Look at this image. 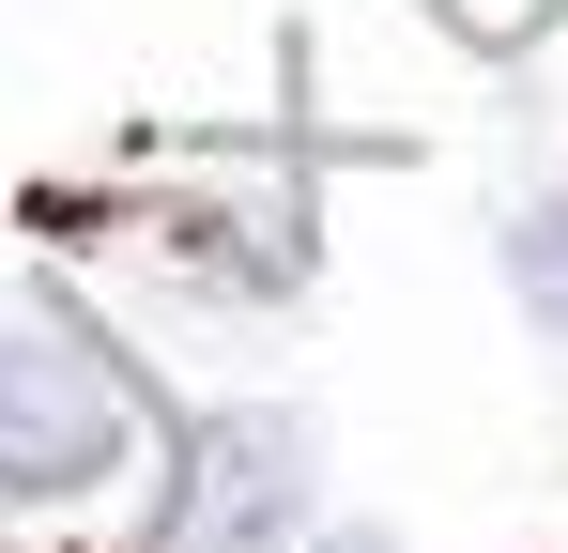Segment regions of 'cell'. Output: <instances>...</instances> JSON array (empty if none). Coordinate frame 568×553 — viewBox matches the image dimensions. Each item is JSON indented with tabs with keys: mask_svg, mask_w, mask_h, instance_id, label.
<instances>
[{
	"mask_svg": "<svg viewBox=\"0 0 568 553\" xmlns=\"http://www.w3.org/2000/svg\"><path fill=\"white\" fill-rule=\"evenodd\" d=\"M139 446V400H123V369L78 354V339H47V323H16L0 339V492H31V507H78L108 461Z\"/></svg>",
	"mask_w": 568,
	"mask_h": 553,
	"instance_id": "cell-1",
	"label": "cell"
},
{
	"mask_svg": "<svg viewBox=\"0 0 568 553\" xmlns=\"http://www.w3.org/2000/svg\"><path fill=\"white\" fill-rule=\"evenodd\" d=\"M307 507H323V446H307V415L231 400V415L185 431V476H170V539H185V553H292Z\"/></svg>",
	"mask_w": 568,
	"mask_h": 553,
	"instance_id": "cell-2",
	"label": "cell"
},
{
	"mask_svg": "<svg viewBox=\"0 0 568 553\" xmlns=\"http://www.w3.org/2000/svg\"><path fill=\"white\" fill-rule=\"evenodd\" d=\"M507 292H523V323H538V339H568V200L507 215Z\"/></svg>",
	"mask_w": 568,
	"mask_h": 553,
	"instance_id": "cell-3",
	"label": "cell"
},
{
	"mask_svg": "<svg viewBox=\"0 0 568 553\" xmlns=\"http://www.w3.org/2000/svg\"><path fill=\"white\" fill-rule=\"evenodd\" d=\"M446 16H462V47H538L568 0H446Z\"/></svg>",
	"mask_w": 568,
	"mask_h": 553,
	"instance_id": "cell-4",
	"label": "cell"
},
{
	"mask_svg": "<svg viewBox=\"0 0 568 553\" xmlns=\"http://www.w3.org/2000/svg\"><path fill=\"white\" fill-rule=\"evenodd\" d=\"M323 553H399V539H369V523H354V539H323Z\"/></svg>",
	"mask_w": 568,
	"mask_h": 553,
	"instance_id": "cell-5",
	"label": "cell"
}]
</instances>
